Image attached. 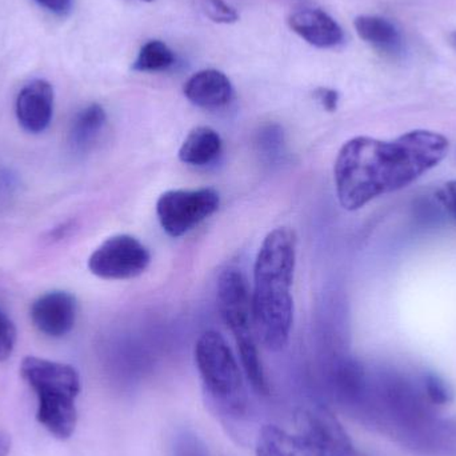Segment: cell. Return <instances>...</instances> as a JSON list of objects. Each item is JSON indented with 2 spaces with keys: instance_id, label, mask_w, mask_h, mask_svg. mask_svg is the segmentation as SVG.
I'll return each mask as SVG.
<instances>
[{
  "instance_id": "5b68a950",
  "label": "cell",
  "mask_w": 456,
  "mask_h": 456,
  "mask_svg": "<svg viewBox=\"0 0 456 456\" xmlns=\"http://www.w3.org/2000/svg\"><path fill=\"white\" fill-rule=\"evenodd\" d=\"M218 307L224 323L235 338L247 379L259 395H268L270 387L257 353L251 294L246 278L236 268H227L219 276Z\"/></svg>"
},
{
  "instance_id": "5bb4252c",
  "label": "cell",
  "mask_w": 456,
  "mask_h": 456,
  "mask_svg": "<svg viewBox=\"0 0 456 456\" xmlns=\"http://www.w3.org/2000/svg\"><path fill=\"white\" fill-rule=\"evenodd\" d=\"M255 450L256 456H314L297 433H289L273 425L260 428Z\"/></svg>"
},
{
  "instance_id": "30bf717a",
  "label": "cell",
  "mask_w": 456,
  "mask_h": 456,
  "mask_svg": "<svg viewBox=\"0 0 456 456\" xmlns=\"http://www.w3.org/2000/svg\"><path fill=\"white\" fill-rule=\"evenodd\" d=\"M53 88L47 80L27 83L18 98L15 111L19 125L27 133L40 134L47 130L53 114Z\"/></svg>"
},
{
  "instance_id": "52a82bcc",
  "label": "cell",
  "mask_w": 456,
  "mask_h": 456,
  "mask_svg": "<svg viewBox=\"0 0 456 456\" xmlns=\"http://www.w3.org/2000/svg\"><path fill=\"white\" fill-rule=\"evenodd\" d=\"M151 262L143 243L131 235H115L104 240L88 259L94 275L107 281H126L142 275Z\"/></svg>"
},
{
  "instance_id": "7c38bea8",
  "label": "cell",
  "mask_w": 456,
  "mask_h": 456,
  "mask_svg": "<svg viewBox=\"0 0 456 456\" xmlns=\"http://www.w3.org/2000/svg\"><path fill=\"white\" fill-rule=\"evenodd\" d=\"M184 95L200 109L216 110L227 106L233 98L231 80L218 69H203L184 85Z\"/></svg>"
},
{
  "instance_id": "603a6c76",
  "label": "cell",
  "mask_w": 456,
  "mask_h": 456,
  "mask_svg": "<svg viewBox=\"0 0 456 456\" xmlns=\"http://www.w3.org/2000/svg\"><path fill=\"white\" fill-rule=\"evenodd\" d=\"M316 99L327 111H335L339 102V94L332 88H318L315 91Z\"/></svg>"
},
{
  "instance_id": "8fae6325",
  "label": "cell",
  "mask_w": 456,
  "mask_h": 456,
  "mask_svg": "<svg viewBox=\"0 0 456 456\" xmlns=\"http://www.w3.org/2000/svg\"><path fill=\"white\" fill-rule=\"evenodd\" d=\"M289 24L295 34L318 48H332L345 39L342 27L319 8H303L289 18Z\"/></svg>"
},
{
  "instance_id": "9c48e42d",
  "label": "cell",
  "mask_w": 456,
  "mask_h": 456,
  "mask_svg": "<svg viewBox=\"0 0 456 456\" xmlns=\"http://www.w3.org/2000/svg\"><path fill=\"white\" fill-rule=\"evenodd\" d=\"M77 313L74 295L67 291H50L32 303L31 321L42 334L61 338L74 329Z\"/></svg>"
},
{
  "instance_id": "ba28073f",
  "label": "cell",
  "mask_w": 456,
  "mask_h": 456,
  "mask_svg": "<svg viewBox=\"0 0 456 456\" xmlns=\"http://www.w3.org/2000/svg\"><path fill=\"white\" fill-rule=\"evenodd\" d=\"M297 434L314 456H355L351 439L337 418L323 406L303 407L295 417Z\"/></svg>"
},
{
  "instance_id": "d6986e66",
  "label": "cell",
  "mask_w": 456,
  "mask_h": 456,
  "mask_svg": "<svg viewBox=\"0 0 456 456\" xmlns=\"http://www.w3.org/2000/svg\"><path fill=\"white\" fill-rule=\"evenodd\" d=\"M198 7L216 23L231 24L239 20L235 8L231 7L224 0H198Z\"/></svg>"
},
{
  "instance_id": "8992f818",
  "label": "cell",
  "mask_w": 456,
  "mask_h": 456,
  "mask_svg": "<svg viewBox=\"0 0 456 456\" xmlns=\"http://www.w3.org/2000/svg\"><path fill=\"white\" fill-rule=\"evenodd\" d=\"M221 197L213 189L171 190L160 195L157 216L163 230L179 238L218 211Z\"/></svg>"
},
{
  "instance_id": "277c9868",
  "label": "cell",
  "mask_w": 456,
  "mask_h": 456,
  "mask_svg": "<svg viewBox=\"0 0 456 456\" xmlns=\"http://www.w3.org/2000/svg\"><path fill=\"white\" fill-rule=\"evenodd\" d=\"M20 374L37 395V422L61 441L71 438L77 428L80 394L77 369L61 362L27 356L21 362Z\"/></svg>"
},
{
  "instance_id": "44dd1931",
  "label": "cell",
  "mask_w": 456,
  "mask_h": 456,
  "mask_svg": "<svg viewBox=\"0 0 456 456\" xmlns=\"http://www.w3.org/2000/svg\"><path fill=\"white\" fill-rule=\"evenodd\" d=\"M425 390L434 404H446L452 401V393L447 383L436 374L425 377Z\"/></svg>"
},
{
  "instance_id": "484cf974",
  "label": "cell",
  "mask_w": 456,
  "mask_h": 456,
  "mask_svg": "<svg viewBox=\"0 0 456 456\" xmlns=\"http://www.w3.org/2000/svg\"><path fill=\"white\" fill-rule=\"evenodd\" d=\"M452 42H454L456 45V32L454 35H452Z\"/></svg>"
},
{
  "instance_id": "9a60e30c",
  "label": "cell",
  "mask_w": 456,
  "mask_h": 456,
  "mask_svg": "<svg viewBox=\"0 0 456 456\" xmlns=\"http://www.w3.org/2000/svg\"><path fill=\"white\" fill-rule=\"evenodd\" d=\"M361 39L378 50L395 53L401 50L402 37L393 21L380 16L362 15L354 21Z\"/></svg>"
},
{
  "instance_id": "cb8c5ba5",
  "label": "cell",
  "mask_w": 456,
  "mask_h": 456,
  "mask_svg": "<svg viewBox=\"0 0 456 456\" xmlns=\"http://www.w3.org/2000/svg\"><path fill=\"white\" fill-rule=\"evenodd\" d=\"M35 2L59 16L67 15L72 7V0H35Z\"/></svg>"
},
{
  "instance_id": "e0dca14e",
  "label": "cell",
  "mask_w": 456,
  "mask_h": 456,
  "mask_svg": "<svg viewBox=\"0 0 456 456\" xmlns=\"http://www.w3.org/2000/svg\"><path fill=\"white\" fill-rule=\"evenodd\" d=\"M174 64L175 55L173 50L160 40H150L139 51L133 69L138 72H159L166 71Z\"/></svg>"
},
{
  "instance_id": "2e32d148",
  "label": "cell",
  "mask_w": 456,
  "mask_h": 456,
  "mask_svg": "<svg viewBox=\"0 0 456 456\" xmlns=\"http://www.w3.org/2000/svg\"><path fill=\"white\" fill-rule=\"evenodd\" d=\"M107 115L103 107L94 103L77 112L69 131V141L77 150H85L95 141L106 125Z\"/></svg>"
},
{
  "instance_id": "6da1fadb",
  "label": "cell",
  "mask_w": 456,
  "mask_h": 456,
  "mask_svg": "<svg viewBox=\"0 0 456 456\" xmlns=\"http://www.w3.org/2000/svg\"><path fill=\"white\" fill-rule=\"evenodd\" d=\"M449 149L446 136L428 130L410 131L394 141L356 136L343 144L335 160L338 200L346 210H359L414 183L436 167Z\"/></svg>"
},
{
  "instance_id": "4fadbf2b",
  "label": "cell",
  "mask_w": 456,
  "mask_h": 456,
  "mask_svg": "<svg viewBox=\"0 0 456 456\" xmlns=\"http://www.w3.org/2000/svg\"><path fill=\"white\" fill-rule=\"evenodd\" d=\"M222 147L224 142L214 128L200 126L184 139L179 150V159L186 165L203 167L218 159Z\"/></svg>"
},
{
  "instance_id": "d4e9b609",
  "label": "cell",
  "mask_w": 456,
  "mask_h": 456,
  "mask_svg": "<svg viewBox=\"0 0 456 456\" xmlns=\"http://www.w3.org/2000/svg\"><path fill=\"white\" fill-rule=\"evenodd\" d=\"M11 452V438L7 433L0 431V456H8Z\"/></svg>"
},
{
  "instance_id": "ac0fdd59",
  "label": "cell",
  "mask_w": 456,
  "mask_h": 456,
  "mask_svg": "<svg viewBox=\"0 0 456 456\" xmlns=\"http://www.w3.org/2000/svg\"><path fill=\"white\" fill-rule=\"evenodd\" d=\"M174 456H210L202 439L190 430H182L174 438Z\"/></svg>"
},
{
  "instance_id": "ffe728a7",
  "label": "cell",
  "mask_w": 456,
  "mask_h": 456,
  "mask_svg": "<svg viewBox=\"0 0 456 456\" xmlns=\"http://www.w3.org/2000/svg\"><path fill=\"white\" fill-rule=\"evenodd\" d=\"M16 345V327L12 319L0 307V363L12 355Z\"/></svg>"
},
{
  "instance_id": "7402d4cb",
  "label": "cell",
  "mask_w": 456,
  "mask_h": 456,
  "mask_svg": "<svg viewBox=\"0 0 456 456\" xmlns=\"http://www.w3.org/2000/svg\"><path fill=\"white\" fill-rule=\"evenodd\" d=\"M436 200L450 216L456 221V181L444 184L438 192Z\"/></svg>"
},
{
  "instance_id": "83f0119b",
  "label": "cell",
  "mask_w": 456,
  "mask_h": 456,
  "mask_svg": "<svg viewBox=\"0 0 456 456\" xmlns=\"http://www.w3.org/2000/svg\"><path fill=\"white\" fill-rule=\"evenodd\" d=\"M142 2H152V0H142Z\"/></svg>"
},
{
  "instance_id": "4316f807",
  "label": "cell",
  "mask_w": 456,
  "mask_h": 456,
  "mask_svg": "<svg viewBox=\"0 0 456 456\" xmlns=\"http://www.w3.org/2000/svg\"><path fill=\"white\" fill-rule=\"evenodd\" d=\"M355 456H367V455H364V454H361V452H356V455Z\"/></svg>"
},
{
  "instance_id": "7a4b0ae2",
  "label": "cell",
  "mask_w": 456,
  "mask_h": 456,
  "mask_svg": "<svg viewBox=\"0 0 456 456\" xmlns=\"http://www.w3.org/2000/svg\"><path fill=\"white\" fill-rule=\"evenodd\" d=\"M297 265V236L286 227L271 231L257 252L251 294L256 339L270 351L289 343L294 322L291 289Z\"/></svg>"
},
{
  "instance_id": "3957f363",
  "label": "cell",
  "mask_w": 456,
  "mask_h": 456,
  "mask_svg": "<svg viewBox=\"0 0 456 456\" xmlns=\"http://www.w3.org/2000/svg\"><path fill=\"white\" fill-rule=\"evenodd\" d=\"M195 361L206 402L224 426L238 428L249 419L251 404L238 361L219 332L200 335Z\"/></svg>"
}]
</instances>
